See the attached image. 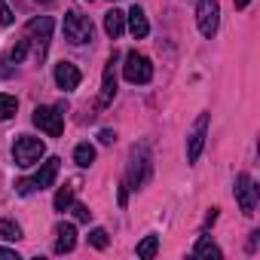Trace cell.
Returning a JSON list of instances; mask_svg holds the SVG:
<instances>
[{
  "label": "cell",
  "mask_w": 260,
  "mask_h": 260,
  "mask_svg": "<svg viewBox=\"0 0 260 260\" xmlns=\"http://www.w3.org/2000/svg\"><path fill=\"white\" fill-rule=\"evenodd\" d=\"M37 4H52V0H37Z\"/></svg>",
  "instance_id": "obj_30"
},
{
  "label": "cell",
  "mask_w": 260,
  "mask_h": 260,
  "mask_svg": "<svg viewBox=\"0 0 260 260\" xmlns=\"http://www.w3.org/2000/svg\"><path fill=\"white\" fill-rule=\"evenodd\" d=\"M233 4H236V10H245V7H248V0H233Z\"/></svg>",
  "instance_id": "obj_29"
},
{
  "label": "cell",
  "mask_w": 260,
  "mask_h": 260,
  "mask_svg": "<svg viewBox=\"0 0 260 260\" xmlns=\"http://www.w3.org/2000/svg\"><path fill=\"white\" fill-rule=\"evenodd\" d=\"M0 260H22L13 248H0Z\"/></svg>",
  "instance_id": "obj_26"
},
{
  "label": "cell",
  "mask_w": 260,
  "mask_h": 260,
  "mask_svg": "<svg viewBox=\"0 0 260 260\" xmlns=\"http://www.w3.org/2000/svg\"><path fill=\"white\" fill-rule=\"evenodd\" d=\"M156 251H159V239H156V236H144V239L138 242V257H141V260H153Z\"/></svg>",
  "instance_id": "obj_18"
},
{
  "label": "cell",
  "mask_w": 260,
  "mask_h": 260,
  "mask_svg": "<svg viewBox=\"0 0 260 260\" xmlns=\"http://www.w3.org/2000/svg\"><path fill=\"white\" fill-rule=\"evenodd\" d=\"M13 19H16V16H13V10L7 7V0H0V25H13Z\"/></svg>",
  "instance_id": "obj_24"
},
{
  "label": "cell",
  "mask_w": 260,
  "mask_h": 260,
  "mask_svg": "<svg viewBox=\"0 0 260 260\" xmlns=\"http://www.w3.org/2000/svg\"><path fill=\"white\" fill-rule=\"evenodd\" d=\"M80 80H83V74H80L77 64H71V61H58L55 64V83H58V89L74 92L80 86Z\"/></svg>",
  "instance_id": "obj_11"
},
{
  "label": "cell",
  "mask_w": 260,
  "mask_h": 260,
  "mask_svg": "<svg viewBox=\"0 0 260 260\" xmlns=\"http://www.w3.org/2000/svg\"><path fill=\"white\" fill-rule=\"evenodd\" d=\"M77 245V226L74 223H58L55 226V254H71Z\"/></svg>",
  "instance_id": "obj_13"
},
{
  "label": "cell",
  "mask_w": 260,
  "mask_h": 260,
  "mask_svg": "<svg viewBox=\"0 0 260 260\" xmlns=\"http://www.w3.org/2000/svg\"><path fill=\"white\" fill-rule=\"evenodd\" d=\"M125 19H128V31H132V37H135V40H144V37L150 34V22H147V16H144V10H141V7H132Z\"/></svg>",
  "instance_id": "obj_14"
},
{
  "label": "cell",
  "mask_w": 260,
  "mask_h": 260,
  "mask_svg": "<svg viewBox=\"0 0 260 260\" xmlns=\"http://www.w3.org/2000/svg\"><path fill=\"white\" fill-rule=\"evenodd\" d=\"M74 162H77L80 169L92 166V162H95V147H92V144H77V147H74Z\"/></svg>",
  "instance_id": "obj_17"
},
{
  "label": "cell",
  "mask_w": 260,
  "mask_h": 260,
  "mask_svg": "<svg viewBox=\"0 0 260 260\" xmlns=\"http://www.w3.org/2000/svg\"><path fill=\"white\" fill-rule=\"evenodd\" d=\"M16 110H19V101H16V95H0V119H13L16 116Z\"/></svg>",
  "instance_id": "obj_19"
},
{
  "label": "cell",
  "mask_w": 260,
  "mask_h": 260,
  "mask_svg": "<svg viewBox=\"0 0 260 260\" xmlns=\"http://www.w3.org/2000/svg\"><path fill=\"white\" fill-rule=\"evenodd\" d=\"M43 153H46V144H43L40 138H34V135H19L16 144H13V159H16V166H22V169L37 166V162L43 159Z\"/></svg>",
  "instance_id": "obj_2"
},
{
  "label": "cell",
  "mask_w": 260,
  "mask_h": 260,
  "mask_svg": "<svg viewBox=\"0 0 260 260\" xmlns=\"http://www.w3.org/2000/svg\"><path fill=\"white\" fill-rule=\"evenodd\" d=\"M98 138H101V144H113V141H116V135L110 132V128H104V132H101Z\"/></svg>",
  "instance_id": "obj_27"
},
{
  "label": "cell",
  "mask_w": 260,
  "mask_h": 260,
  "mask_svg": "<svg viewBox=\"0 0 260 260\" xmlns=\"http://www.w3.org/2000/svg\"><path fill=\"white\" fill-rule=\"evenodd\" d=\"M28 37L37 43V55L43 58L46 55V46H49V37H52V19L49 16H37L28 22Z\"/></svg>",
  "instance_id": "obj_9"
},
{
  "label": "cell",
  "mask_w": 260,
  "mask_h": 260,
  "mask_svg": "<svg viewBox=\"0 0 260 260\" xmlns=\"http://www.w3.org/2000/svg\"><path fill=\"white\" fill-rule=\"evenodd\" d=\"M217 22H220V4L217 0H199L196 4V25H199V31L205 37H214Z\"/></svg>",
  "instance_id": "obj_6"
},
{
  "label": "cell",
  "mask_w": 260,
  "mask_h": 260,
  "mask_svg": "<svg viewBox=\"0 0 260 260\" xmlns=\"http://www.w3.org/2000/svg\"><path fill=\"white\" fill-rule=\"evenodd\" d=\"M89 4H92V0H89Z\"/></svg>",
  "instance_id": "obj_31"
},
{
  "label": "cell",
  "mask_w": 260,
  "mask_h": 260,
  "mask_svg": "<svg viewBox=\"0 0 260 260\" xmlns=\"http://www.w3.org/2000/svg\"><path fill=\"white\" fill-rule=\"evenodd\" d=\"M0 239L19 242V239H22V226H19L16 220H0Z\"/></svg>",
  "instance_id": "obj_21"
},
{
  "label": "cell",
  "mask_w": 260,
  "mask_h": 260,
  "mask_svg": "<svg viewBox=\"0 0 260 260\" xmlns=\"http://www.w3.org/2000/svg\"><path fill=\"white\" fill-rule=\"evenodd\" d=\"M150 172H153V166H150V150H147L144 144H135L132 153H128V172H125L128 190H141V187L150 181Z\"/></svg>",
  "instance_id": "obj_1"
},
{
  "label": "cell",
  "mask_w": 260,
  "mask_h": 260,
  "mask_svg": "<svg viewBox=\"0 0 260 260\" xmlns=\"http://www.w3.org/2000/svg\"><path fill=\"white\" fill-rule=\"evenodd\" d=\"M125 202H128V193H125V187H122V190H119V205L125 208Z\"/></svg>",
  "instance_id": "obj_28"
},
{
  "label": "cell",
  "mask_w": 260,
  "mask_h": 260,
  "mask_svg": "<svg viewBox=\"0 0 260 260\" xmlns=\"http://www.w3.org/2000/svg\"><path fill=\"white\" fill-rule=\"evenodd\" d=\"M52 205H55V211H68V208L74 205V187H61V190L55 193Z\"/></svg>",
  "instance_id": "obj_20"
},
{
  "label": "cell",
  "mask_w": 260,
  "mask_h": 260,
  "mask_svg": "<svg viewBox=\"0 0 260 260\" xmlns=\"http://www.w3.org/2000/svg\"><path fill=\"white\" fill-rule=\"evenodd\" d=\"M61 31H64V40H71L74 46H83V43L92 40V22L86 16H80V13H68Z\"/></svg>",
  "instance_id": "obj_4"
},
{
  "label": "cell",
  "mask_w": 260,
  "mask_h": 260,
  "mask_svg": "<svg viewBox=\"0 0 260 260\" xmlns=\"http://www.w3.org/2000/svg\"><path fill=\"white\" fill-rule=\"evenodd\" d=\"M25 55H28V40H19V43L7 52V58H4V61H7V64H19Z\"/></svg>",
  "instance_id": "obj_22"
},
{
  "label": "cell",
  "mask_w": 260,
  "mask_h": 260,
  "mask_svg": "<svg viewBox=\"0 0 260 260\" xmlns=\"http://www.w3.org/2000/svg\"><path fill=\"white\" fill-rule=\"evenodd\" d=\"M122 77L128 83H150V77H153L150 58L141 55V52H128L125 55V64H122Z\"/></svg>",
  "instance_id": "obj_5"
},
{
  "label": "cell",
  "mask_w": 260,
  "mask_h": 260,
  "mask_svg": "<svg viewBox=\"0 0 260 260\" xmlns=\"http://www.w3.org/2000/svg\"><path fill=\"white\" fill-rule=\"evenodd\" d=\"M74 217H77L80 223H86V220L92 217V211H89V205H80V202H77V205H74Z\"/></svg>",
  "instance_id": "obj_25"
},
{
  "label": "cell",
  "mask_w": 260,
  "mask_h": 260,
  "mask_svg": "<svg viewBox=\"0 0 260 260\" xmlns=\"http://www.w3.org/2000/svg\"><path fill=\"white\" fill-rule=\"evenodd\" d=\"M34 125L40 128V132H46L49 138H58L64 132V119L55 107H37L34 110Z\"/></svg>",
  "instance_id": "obj_7"
},
{
  "label": "cell",
  "mask_w": 260,
  "mask_h": 260,
  "mask_svg": "<svg viewBox=\"0 0 260 260\" xmlns=\"http://www.w3.org/2000/svg\"><path fill=\"white\" fill-rule=\"evenodd\" d=\"M104 31H107V37H119L122 31H125V13H119V10H110V13H104Z\"/></svg>",
  "instance_id": "obj_15"
},
{
  "label": "cell",
  "mask_w": 260,
  "mask_h": 260,
  "mask_svg": "<svg viewBox=\"0 0 260 260\" xmlns=\"http://www.w3.org/2000/svg\"><path fill=\"white\" fill-rule=\"evenodd\" d=\"M193 254H196V257H205V260H220V257H223V251L211 242V236H199V242H196Z\"/></svg>",
  "instance_id": "obj_16"
},
{
  "label": "cell",
  "mask_w": 260,
  "mask_h": 260,
  "mask_svg": "<svg viewBox=\"0 0 260 260\" xmlns=\"http://www.w3.org/2000/svg\"><path fill=\"white\" fill-rule=\"evenodd\" d=\"M257 184L251 181V175H239L236 178V199H239V208H242V214H254V208H257Z\"/></svg>",
  "instance_id": "obj_8"
},
{
  "label": "cell",
  "mask_w": 260,
  "mask_h": 260,
  "mask_svg": "<svg viewBox=\"0 0 260 260\" xmlns=\"http://www.w3.org/2000/svg\"><path fill=\"white\" fill-rule=\"evenodd\" d=\"M208 119H211V113H202V116L196 119V125H193V132H190V141H187V162H196V159H199V153H202V147H205Z\"/></svg>",
  "instance_id": "obj_10"
},
{
  "label": "cell",
  "mask_w": 260,
  "mask_h": 260,
  "mask_svg": "<svg viewBox=\"0 0 260 260\" xmlns=\"http://www.w3.org/2000/svg\"><path fill=\"white\" fill-rule=\"evenodd\" d=\"M58 156H49L43 166H40V172L34 175V178H22V181H16V190L22 193V196H28V193H34V190H46V187H52L55 184V175H58Z\"/></svg>",
  "instance_id": "obj_3"
},
{
  "label": "cell",
  "mask_w": 260,
  "mask_h": 260,
  "mask_svg": "<svg viewBox=\"0 0 260 260\" xmlns=\"http://www.w3.org/2000/svg\"><path fill=\"white\" fill-rule=\"evenodd\" d=\"M116 52L107 58V68H104V80H101V104H110L116 98Z\"/></svg>",
  "instance_id": "obj_12"
},
{
  "label": "cell",
  "mask_w": 260,
  "mask_h": 260,
  "mask_svg": "<svg viewBox=\"0 0 260 260\" xmlns=\"http://www.w3.org/2000/svg\"><path fill=\"white\" fill-rule=\"evenodd\" d=\"M89 245H92V248H98V251H101V248H107V230L95 226V230L89 233Z\"/></svg>",
  "instance_id": "obj_23"
}]
</instances>
